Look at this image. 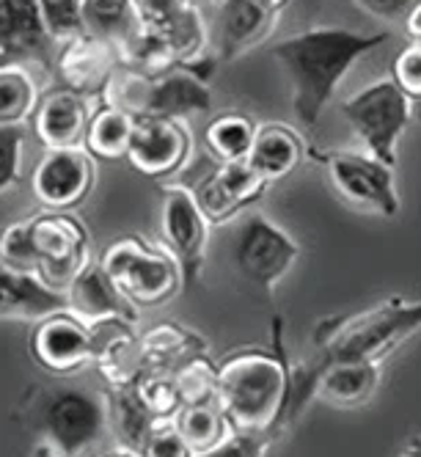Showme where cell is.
I'll use <instances>...</instances> for the list:
<instances>
[{"label":"cell","instance_id":"obj_1","mask_svg":"<svg viewBox=\"0 0 421 457\" xmlns=\"http://www.w3.org/2000/svg\"><path fill=\"white\" fill-rule=\"evenodd\" d=\"M388 30H352L317 25L286 37L270 47L273 58L293 86V113L303 127H314L334 100L347 72L372 50L383 47Z\"/></svg>","mask_w":421,"mask_h":457},{"label":"cell","instance_id":"obj_2","mask_svg":"<svg viewBox=\"0 0 421 457\" xmlns=\"http://www.w3.org/2000/svg\"><path fill=\"white\" fill-rule=\"evenodd\" d=\"M281 320L273 322V350L248 347L218 364V408L235 433H276L289 400V355L281 342Z\"/></svg>","mask_w":421,"mask_h":457},{"label":"cell","instance_id":"obj_3","mask_svg":"<svg viewBox=\"0 0 421 457\" xmlns=\"http://www.w3.org/2000/svg\"><path fill=\"white\" fill-rule=\"evenodd\" d=\"M416 331H421V301H408L400 295H388L380 303L352 314L322 317L311 331V342L317 347L314 364H383Z\"/></svg>","mask_w":421,"mask_h":457},{"label":"cell","instance_id":"obj_4","mask_svg":"<svg viewBox=\"0 0 421 457\" xmlns=\"http://www.w3.org/2000/svg\"><path fill=\"white\" fill-rule=\"evenodd\" d=\"M103 103L121 108L136 119L185 121L190 116H207L212 111V91L207 80L185 67L163 75H141L121 67L108 86Z\"/></svg>","mask_w":421,"mask_h":457},{"label":"cell","instance_id":"obj_5","mask_svg":"<svg viewBox=\"0 0 421 457\" xmlns=\"http://www.w3.org/2000/svg\"><path fill=\"white\" fill-rule=\"evenodd\" d=\"M100 265L133 306H163L185 287L182 268L163 245H149L141 237H119L111 243Z\"/></svg>","mask_w":421,"mask_h":457},{"label":"cell","instance_id":"obj_6","mask_svg":"<svg viewBox=\"0 0 421 457\" xmlns=\"http://www.w3.org/2000/svg\"><path fill=\"white\" fill-rule=\"evenodd\" d=\"M416 103L397 86L394 78L369 83L342 103L350 129L361 138L364 152L397 169L400 141L413 119Z\"/></svg>","mask_w":421,"mask_h":457},{"label":"cell","instance_id":"obj_7","mask_svg":"<svg viewBox=\"0 0 421 457\" xmlns=\"http://www.w3.org/2000/svg\"><path fill=\"white\" fill-rule=\"evenodd\" d=\"M311 154L326 169L328 182L350 207L392 220L400 218L402 195L394 166H385L369 152L352 149H311Z\"/></svg>","mask_w":421,"mask_h":457},{"label":"cell","instance_id":"obj_8","mask_svg":"<svg viewBox=\"0 0 421 457\" xmlns=\"http://www.w3.org/2000/svg\"><path fill=\"white\" fill-rule=\"evenodd\" d=\"M39 428L58 457H86L111 430L108 400L86 388H55L42 403Z\"/></svg>","mask_w":421,"mask_h":457},{"label":"cell","instance_id":"obj_9","mask_svg":"<svg viewBox=\"0 0 421 457\" xmlns=\"http://www.w3.org/2000/svg\"><path fill=\"white\" fill-rule=\"evenodd\" d=\"M298 259L301 245L293 235L265 212H245L235 235V265L248 284L270 298L273 289L293 273Z\"/></svg>","mask_w":421,"mask_h":457},{"label":"cell","instance_id":"obj_10","mask_svg":"<svg viewBox=\"0 0 421 457\" xmlns=\"http://www.w3.org/2000/svg\"><path fill=\"white\" fill-rule=\"evenodd\" d=\"M160 240L163 248L177 259L182 268L185 287H193L202 278L207 262L210 220L204 218L190 185H166L160 190Z\"/></svg>","mask_w":421,"mask_h":457},{"label":"cell","instance_id":"obj_11","mask_svg":"<svg viewBox=\"0 0 421 457\" xmlns=\"http://www.w3.org/2000/svg\"><path fill=\"white\" fill-rule=\"evenodd\" d=\"M30 235L39 259V276L58 292H67L72 278L91 262L86 226L72 212L47 210L30 218Z\"/></svg>","mask_w":421,"mask_h":457},{"label":"cell","instance_id":"obj_12","mask_svg":"<svg viewBox=\"0 0 421 457\" xmlns=\"http://www.w3.org/2000/svg\"><path fill=\"white\" fill-rule=\"evenodd\" d=\"M94 157L83 146L45 149L30 174V190L45 210L70 212L94 187Z\"/></svg>","mask_w":421,"mask_h":457},{"label":"cell","instance_id":"obj_13","mask_svg":"<svg viewBox=\"0 0 421 457\" xmlns=\"http://www.w3.org/2000/svg\"><path fill=\"white\" fill-rule=\"evenodd\" d=\"M53 37L39 0H0V67H53Z\"/></svg>","mask_w":421,"mask_h":457},{"label":"cell","instance_id":"obj_14","mask_svg":"<svg viewBox=\"0 0 421 457\" xmlns=\"http://www.w3.org/2000/svg\"><path fill=\"white\" fill-rule=\"evenodd\" d=\"M268 182L259 177L245 160L240 162H215V169L193 185V195L204 212V218L218 226L229 223L243 210L256 204L268 193Z\"/></svg>","mask_w":421,"mask_h":457},{"label":"cell","instance_id":"obj_15","mask_svg":"<svg viewBox=\"0 0 421 457\" xmlns=\"http://www.w3.org/2000/svg\"><path fill=\"white\" fill-rule=\"evenodd\" d=\"M55 75L61 86H67L86 100L91 96H105L108 86L121 70L119 50L91 34H80L70 42L58 45L55 50Z\"/></svg>","mask_w":421,"mask_h":457},{"label":"cell","instance_id":"obj_16","mask_svg":"<svg viewBox=\"0 0 421 457\" xmlns=\"http://www.w3.org/2000/svg\"><path fill=\"white\" fill-rule=\"evenodd\" d=\"M30 355L53 375H72L91 364V328L72 312H58L37 322Z\"/></svg>","mask_w":421,"mask_h":457},{"label":"cell","instance_id":"obj_17","mask_svg":"<svg viewBox=\"0 0 421 457\" xmlns=\"http://www.w3.org/2000/svg\"><path fill=\"white\" fill-rule=\"evenodd\" d=\"M190 133L185 121L174 119H136L127 162L146 177H169L190 157Z\"/></svg>","mask_w":421,"mask_h":457},{"label":"cell","instance_id":"obj_18","mask_svg":"<svg viewBox=\"0 0 421 457\" xmlns=\"http://www.w3.org/2000/svg\"><path fill=\"white\" fill-rule=\"evenodd\" d=\"M91 116V103L83 94L67 86H55L39 96V105L34 111V133L45 149L83 146Z\"/></svg>","mask_w":421,"mask_h":457},{"label":"cell","instance_id":"obj_19","mask_svg":"<svg viewBox=\"0 0 421 457\" xmlns=\"http://www.w3.org/2000/svg\"><path fill=\"white\" fill-rule=\"evenodd\" d=\"M63 295H67V312H72L86 325L105 322V320L138 322V306L129 303L116 289V284L100 265V259H91L72 278Z\"/></svg>","mask_w":421,"mask_h":457},{"label":"cell","instance_id":"obj_20","mask_svg":"<svg viewBox=\"0 0 421 457\" xmlns=\"http://www.w3.org/2000/svg\"><path fill=\"white\" fill-rule=\"evenodd\" d=\"M281 14H276L262 0H218L215 6V37L218 58L235 61L262 42L276 28Z\"/></svg>","mask_w":421,"mask_h":457},{"label":"cell","instance_id":"obj_21","mask_svg":"<svg viewBox=\"0 0 421 457\" xmlns=\"http://www.w3.org/2000/svg\"><path fill=\"white\" fill-rule=\"evenodd\" d=\"M91 328V364L100 370L108 386L133 383L141 372V337L136 322L105 320L94 322Z\"/></svg>","mask_w":421,"mask_h":457},{"label":"cell","instance_id":"obj_22","mask_svg":"<svg viewBox=\"0 0 421 457\" xmlns=\"http://www.w3.org/2000/svg\"><path fill=\"white\" fill-rule=\"evenodd\" d=\"M67 312V295L53 289L37 273L0 268V317L42 322L50 314Z\"/></svg>","mask_w":421,"mask_h":457},{"label":"cell","instance_id":"obj_23","mask_svg":"<svg viewBox=\"0 0 421 457\" xmlns=\"http://www.w3.org/2000/svg\"><path fill=\"white\" fill-rule=\"evenodd\" d=\"M303 138L286 124H259L256 138L248 154V166L268 185L286 179L303 162Z\"/></svg>","mask_w":421,"mask_h":457},{"label":"cell","instance_id":"obj_24","mask_svg":"<svg viewBox=\"0 0 421 457\" xmlns=\"http://www.w3.org/2000/svg\"><path fill=\"white\" fill-rule=\"evenodd\" d=\"M141 372H177L193 355L207 353L204 337L163 322L141 334Z\"/></svg>","mask_w":421,"mask_h":457},{"label":"cell","instance_id":"obj_25","mask_svg":"<svg viewBox=\"0 0 421 457\" xmlns=\"http://www.w3.org/2000/svg\"><path fill=\"white\" fill-rule=\"evenodd\" d=\"M108 419H111V430L116 433L119 444L129 452H144V444L154 428L157 416L141 403L138 391L133 383L124 386H111L108 388Z\"/></svg>","mask_w":421,"mask_h":457},{"label":"cell","instance_id":"obj_26","mask_svg":"<svg viewBox=\"0 0 421 457\" xmlns=\"http://www.w3.org/2000/svg\"><path fill=\"white\" fill-rule=\"evenodd\" d=\"M133 133H136V116L103 103V108H96L88 121L83 149L94 160H127Z\"/></svg>","mask_w":421,"mask_h":457},{"label":"cell","instance_id":"obj_27","mask_svg":"<svg viewBox=\"0 0 421 457\" xmlns=\"http://www.w3.org/2000/svg\"><path fill=\"white\" fill-rule=\"evenodd\" d=\"M83 28L86 34L105 39L119 50L144 25L133 0H83Z\"/></svg>","mask_w":421,"mask_h":457},{"label":"cell","instance_id":"obj_28","mask_svg":"<svg viewBox=\"0 0 421 457\" xmlns=\"http://www.w3.org/2000/svg\"><path fill=\"white\" fill-rule=\"evenodd\" d=\"M174 424L193 449V454H207L226 444L235 436V428L218 408V403H199V405H182L174 413Z\"/></svg>","mask_w":421,"mask_h":457},{"label":"cell","instance_id":"obj_29","mask_svg":"<svg viewBox=\"0 0 421 457\" xmlns=\"http://www.w3.org/2000/svg\"><path fill=\"white\" fill-rule=\"evenodd\" d=\"M259 124L245 113H218L204 127V146L215 162L248 160Z\"/></svg>","mask_w":421,"mask_h":457},{"label":"cell","instance_id":"obj_30","mask_svg":"<svg viewBox=\"0 0 421 457\" xmlns=\"http://www.w3.org/2000/svg\"><path fill=\"white\" fill-rule=\"evenodd\" d=\"M39 96L28 67H0V127H20L34 119Z\"/></svg>","mask_w":421,"mask_h":457},{"label":"cell","instance_id":"obj_31","mask_svg":"<svg viewBox=\"0 0 421 457\" xmlns=\"http://www.w3.org/2000/svg\"><path fill=\"white\" fill-rule=\"evenodd\" d=\"M179 400L182 405H199V403H215L218 397V364L210 361V355H193L174 372Z\"/></svg>","mask_w":421,"mask_h":457},{"label":"cell","instance_id":"obj_32","mask_svg":"<svg viewBox=\"0 0 421 457\" xmlns=\"http://www.w3.org/2000/svg\"><path fill=\"white\" fill-rule=\"evenodd\" d=\"M0 268L20 270V273H37L39 270L34 235H30V218L14 220V223L0 228Z\"/></svg>","mask_w":421,"mask_h":457},{"label":"cell","instance_id":"obj_33","mask_svg":"<svg viewBox=\"0 0 421 457\" xmlns=\"http://www.w3.org/2000/svg\"><path fill=\"white\" fill-rule=\"evenodd\" d=\"M141 403L157 416V419H171L179 408V388L174 380V372H138L133 380Z\"/></svg>","mask_w":421,"mask_h":457},{"label":"cell","instance_id":"obj_34","mask_svg":"<svg viewBox=\"0 0 421 457\" xmlns=\"http://www.w3.org/2000/svg\"><path fill=\"white\" fill-rule=\"evenodd\" d=\"M25 154V124L0 127V195L17 187L22 177Z\"/></svg>","mask_w":421,"mask_h":457},{"label":"cell","instance_id":"obj_35","mask_svg":"<svg viewBox=\"0 0 421 457\" xmlns=\"http://www.w3.org/2000/svg\"><path fill=\"white\" fill-rule=\"evenodd\" d=\"M141 457H196L193 449L187 446V441L182 438V433L177 430L174 416L171 419H157L154 428L144 444Z\"/></svg>","mask_w":421,"mask_h":457},{"label":"cell","instance_id":"obj_36","mask_svg":"<svg viewBox=\"0 0 421 457\" xmlns=\"http://www.w3.org/2000/svg\"><path fill=\"white\" fill-rule=\"evenodd\" d=\"M276 441V433H235L226 444L199 457H268Z\"/></svg>","mask_w":421,"mask_h":457},{"label":"cell","instance_id":"obj_37","mask_svg":"<svg viewBox=\"0 0 421 457\" xmlns=\"http://www.w3.org/2000/svg\"><path fill=\"white\" fill-rule=\"evenodd\" d=\"M392 78L397 80V86L410 96L413 103H421V45L410 42L394 58Z\"/></svg>","mask_w":421,"mask_h":457},{"label":"cell","instance_id":"obj_38","mask_svg":"<svg viewBox=\"0 0 421 457\" xmlns=\"http://www.w3.org/2000/svg\"><path fill=\"white\" fill-rule=\"evenodd\" d=\"M144 30H163L166 25H171L179 14H185L193 0H133Z\"/></svg>","mask_w":421,"mask_h":457},{"label":"cell","instance_id":"obj_39","mask_svg":"<svg viewBox=\"0 0 421 457\" xmlns=\"http://www.w3.org/2000/svg\"><path fill=\"white\" fill-rule=\"evenodd\" d=\"M359 4L367 14L385 20V22H405L408 12L413 9L416 0H352Z\"/></svg>","mask_w":421,"mask_h":457},{"label":"cell","instance_id":"obj_40","mask_svg":"<svg viewBox=\"0 0 421 457\" xmlns=\"http://www.w3.org/2000/svg\"><path fill=\"white\" fill-rule=\"evenodd\" d=\"M405 30H408V37L416 42V45H421V0H416L413 4V9L408 12V17H405Z\"/></svg>","mask_w":421,"mask_h":457},{"label":"cell","instance_id":"obj_41","mask_svg":"<svg viewBox=\"0 0 421 457\" xmlns=\"http://www.w3.org/2000/svg\"><path fill=\"white\" fill-rule=\"evenodd\" d=\"M400 457H421V436H413L400 452Z\"/></svg>","mask_w":421,"mask_h":457},{"label":"cell","instance_id":"obj_42","mask_svg":"<svg viewBox=\"0 0 421 457\" xmlns=\"http://www.w3.org/2000/svg\"><path fill=\"white\" fill-rule=\"evenodd\" d=\"M262 4H265V6H270L276 14H281L289 4H293V0H262Z\"/></svg>","mask_w":421,"mask_h":457},{"label":"cell","instance_id":"obj_43","mask_svg":"<svg viewBox=\"0 0 421 457\" xmlns=\"http://www.w3.org/2000/svg\"><path fill=\"white\" fill-rule=\"evenodd\" d=\"M103 457H141V454H138V452H129V449H124V446H119V449L108 452V454H103Z\"/></svg>","mask_w":421,"mask_h":457},{"label":"cell","instance_id":"obj_44","mask_svg":"<svg viewBox=\"0 0 421 457\" xmlns=\"http://www.w3.org/2000/svg\"><path fill=\"white\" fill-rule=\"evenodd\" d=\"M39 457H58L55 452H50L47 446H42V452H39Z\"/></svg>","mask_w":421,"mask_h":457}]
</instances>
